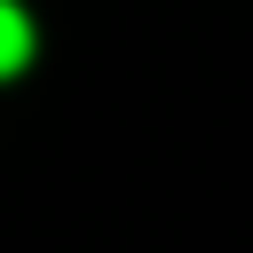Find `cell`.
I'll return each instance as SVG.
<instances>
[{
  "label": "cell",
  "instance_id": "1",
  "mask_svg": "<svg viewBox=\"0 0 253 253\" xmlns=\"http://www.w3.org/2000/svg\"><path fill=\"white\" fill-rule=\"evenodd\" d=\"M24 63H32V16L16 0H0V79H16Z\"/></svg>",
  "mask_w": 253,
  "mask_h": 253
}]
</instances>
